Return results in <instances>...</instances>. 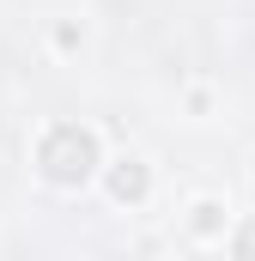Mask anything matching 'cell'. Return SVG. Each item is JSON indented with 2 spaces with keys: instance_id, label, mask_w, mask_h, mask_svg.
I'll return each mask as SVG.
<instances>
[{
  "instance_id": "obj_2",
  "label": "cell",
  "mask_w": 255,
  "mask_h": 261,
  "mask_svg": "<svg viewBox=\"0 0 255 261\" xmlns=\"http://www.w3.org/2000/svg\"><path fill=\"white\" fill-rule=\"evenodd\" d=\"M110 189H116V195H134V200H140V195H146V170H140V164H128V170H116V182H110Z\"/></svg>"
},
{
  "instance_id": "obj_1",
  "label": "cell",
  "mask_w": 255,
  "mask_h": 261,
  "mask_svg": "<svg viewBox=\"0 0 255 261\" xmlns=\"http://www.w3.org/2000/svg\"><path fill=\"white\" fill-rule=\"evenodd\" d=\"M91 164H97L91 134L55 128L49 140H43V176H49V182H85V176H91Z\"/></svg>"
}]
</instances>
